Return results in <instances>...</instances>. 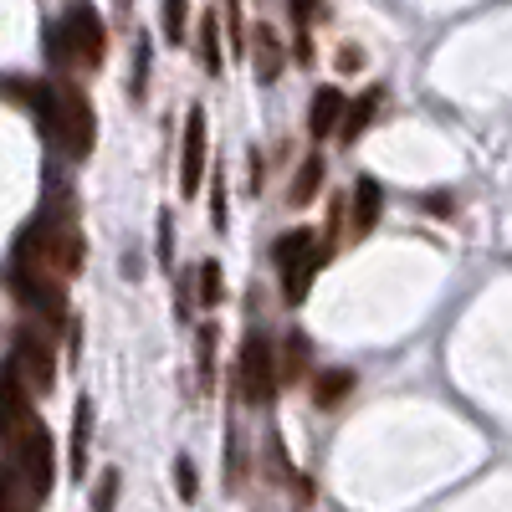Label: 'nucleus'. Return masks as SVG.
Listing matches in <instances>:
<instances>
[{
    "label": "nucleus",
    "instance_id": "aec40b11",
    "mask_svg": "<svg viewBox=\"0 0 512 512\" xmlns=\"http://www.w3.org/2000/svg\"><path fill=\"white\" fill-rule=\"evenodd\" d=\"M185 6H175V0H169V6H159V21H164V41H175V47H180V41H185Z\"/></svg>",
    "mask_w": 512,
    "mask_h": 512
},
{
    "label": "nucleus",
    "instance_id": "f8f14e48",
    "mask_svg": "<svg viewBox=\"0 0 512 512\" xmlns=\"http://www.w3.org/2000/svg\"><path fill=\"white\" fill-rule=\"evenodd\" d=\"M88 446H93V400L82 395L77 410H72V456H67V472L72 477L88 472Z\"/></svg>",
    "mask_w": 512,
    "mask_h": 512
},
{
    "label": "nucleus",
    "instance_id": "9b49d317",
    "mask_svg": "<svg viewBox=\"0 0 512 512\" xmlns=\"http://www.w3.org/2000/svg\"><path fill=\"white\" fill-rule=\"evenodd\" d=\"M344 118H349V98H344V88H318V93H313L308 128H313L318 139L338 134V128H344Z\"/></svg>",
    "mask_w": 512,
    "mask_h": 512
},
{
    "label": "nucleus",
    "instance_id": "1a4fd4ad",
    "mask_svg": "<svg viewBox=\"0 0 512 512\" xmlns=\"http://www.w3.org/2000/svg\"><path fill=\"white\" fill-rule=\"evenodd\" d=\"M349 210H354L349 236H354V241H364V236L374 231V221H379V210H384V190H379V180H374V175H359V180H354V190H349Z\"/></svg>",
    "mask_w": 512,
    "mask_h": 512
},
{
    "label": "nucleus",
    "instance_id": "423d86ee",
    "mask_svg": "<svg viewBox=\"0 0 512 512\" xmlns=\"http://www.w3.org/2000/svg\"><path fill=\"white\" fill-rule=\"evenodd\" d=\"M236 384H241V400L246 405H272L277 384H282V354L267 333H251L241 344V359H236Z\"/></svg>",
    "mask_w": 512,
    "mask_h": 512
},
{
    "label": "nucleus",
    "instance_id": "2eb2a0df",
    "mask_svg": "<svg viewBox=\"0 0 512 512\" xmlns=\"http://www.w3.org/2000/svg\"><path fill=\"white\" fill-rule=\"evenodd\" d=\"M41 507V497L11 472L6 461H0V512H36Z\"/></svg>",
    "mask_w": 512,
    "mask_h": 512
},
{
    "label": "nucleus",
    "instance_id": "ddd939ff",
    "mask_svg": "<svg viewBox=\"0 0 512 512\" xmlns=\"http://www.w3.org/2000/svg\"><path fill=\"white\" fill-rule=\"evenodd\" d=\"M384 108V88H379V82H374V88H364L354 103H349V118H344V128H338V139H344V144H354L359 134H364V128L374 123V113Z\"/></svg>",
    "mask_w": 512,
    "mask_h": 512
},
{
    "label": "nucleus",
    "instance_id": "6e6552de",
    "mask_svg": "<svg viewBox=\"0 0 512 512\" xmlns=\"http://www.w3.org/2000/svg\"><path fill=\"white\" fill-rule=\"evenodd\" d=\"M200 175H205V108H190L185 149H180V190L195 195L200 190Z\"/></svg>",
    "mask_w": 512,
    "mask_h": 512
},
{
    "label": "nucleus",
    "instance_id": "a211bd4d",
    "mask_svg": "<svg viewBox=\"0 0 512 512\" xmlns=\"http://www.w3.org/2000/svg\"><path fill=\"white\" fill-rule=\"evenodd\" d=\"M216 26H221V11H200V67L205 72H221V36H216Z\"/></svg>",
    "mask_w": 512,
    "mask_h": 512
},
{
    "label": "nucleus",
    "instance_id": "f257e3e1",
    "mask_svg": "<svg viewBox=\"0 0 512 512\" xmlns=\"http://www.w3.org/2000/svg\"><path fill=\"white\" fill-rule=\"evenodd\" d=\"M31 400L36 395L6 364H0V461H6L41 502H47L52 477H57V446H52V431L41 425Z\"/></svg>",
    "mask_w": 512,
    "mask_h": 512
},
{
    "label": "nucleus",
    "instance_id": "6ab92c4d",
    "mask_svg": "<svg viewBox=\"0 0 512 512\" xmlns=\"http://www.w3.org/2000/svg\"><path fill=\"white\" fill-rule=\"evenodd\" d=\"M221 282H226V277H221V262H200V303H205V308L221 303Z\"/></svg>",
    "mask_w": 512,
    "mask_h": 512
},
{
    "label": "nucleus",
    "instance_id": "9d476101",
    "mask_svg": "<svg viewBox=\"0 0 512 512\" xmlns=\"http://www.w3.org/2000/svg\"><path fill=\"white\" fill-rule=\"evenodd\" d=\"M251 67H256V82H282V67H287V57H282V36L272 31V26H256L251 31Z\"/></svg>",
    "mask_w": 512,
    "mask_h": 512
},
{
    "label": "nucleus",
    "instance_id": "0eeeda50",
    "mask_svg": "<svg viewBox=\"0 0 512 512\" xmlns=\"http://www.w3.org/2000/svg\"><path fill=\"white\" fill-rule=\"evenodd\" d=\"M6 369L26 384L31 395H47L52 384H57V354H52V333H41V328H21L11 338V359Z\"/></svg>",
    "mask_w": 512,
    "mask_h": 512
},
{
    "label": "nucleus",
    "instance_id": "f03ea898",
    "mask_svg": "<svg viewBox=\"0 0 512 512\" xmlns=\"http://www.w3.org/2000/svg\"><path fill=\"white\" fill-rule=\"evenodd\" d=\"M6 98H21L31 113H36V128L62 159L82 164L98 144V118H93V103L82 98L77 82L67 77H41V82H0Z\"/></svg>",
    "mask_w": 512,
    "mask_h": 512
},
{
    "label": "nucleus",
    "instance_id": "412c9836",
    "mask_svg": "<svg viewBox=\"0 0 512 512\" xmlns=\"http://www.w3.org/2000/svg\"><path fill=\"white\" fill-rule=\"evenodd\" d=\"M113 502H118V466H108V472H103V482H98V502H93V512H113Z\"/></svg>",
    "mask_w": 512,
    "mask_h": 512
},
{
    "label": "nucleus",
    "instance_id": "4468645a",
    "mask_svg": "<svg viewBox=\"0 0 512 512\" xmlns=\"http://www.w3.org/2000/svg\"><path fill=\"white\" fill-rule=\"evenodd\" d=\"M349 395H354V369H323L313 379V405L318 410H338Z\"/></svg>",
    "mask_w": 512,
    "mask_h": 512
},
{
    "label": "nucleus",
    "instance_id": "7ed1b4c3",
    "mask_svg": "<svg viewBox=\"0 0 512 512\" xmlns=\"http://www.w3.org/2000/svg\"><path fill=\"white\" fill-rule=\"evenodd\" d=\"M82 256H88V241H82L77 221L67 216V210H41V216H31L16 241H11V272H31V277H47V282H72L82 272Z\"/></svg>",
    "mask_w": 512,
    "mask_h": 512
},
{
    "label": "nucleus",
    "instance_id": "5701e85b",
    "mask_svg": "<svg viewBox=\"0 0 512 512\" xmlns=\"http://www.w3.org/2000/svg\"><path fill=\"white\" fill-rule=\"evenodd\" d=\"M175 487H180V497H185V502L200 492V487H195V461H190V456H180V461H175Z\"/></svg>",
    "mask_w": 512,
    "mask_h": 512
},
{
    "label": "nucleus",
    "instance_id": "b1692460",
    "mask_svg": "<svg viewBox=\"0 0 512 512\" xmlns=\"http://www.w3.org/2000/svg\"><path fill=\"white\" fill-rule=\"evenodd\" d=\"M159 256H164V262L175 256V246H169V216H159Z\"/></svg>",
    "mask_w": 512,
    "mask_h": 512
},
{
    "label": "nucleus",
    "instance_id": "20e7f679",
    "mask_svg": "<svg viewBox=\"0 0 512 512\" xmlns=\"http://www.w3.org/2000/svg\"><path fill=\"white\" fill-rule=\"evenodd\" d=\"M47 57L57 77L72 82V72H98L108 57V26L93 6H67L57 21H47Z\"/></svg>",
    "mask_w": 512,
    "mask_h": 512
},
{
    "label": "nucleus",
    "instance_id": "dca6fc26",
    "mask_svg": "<svg viewBox=\"0 0 512 512\" xmlns=\"http://www.w3.org/2000/svg\"><path fill=\"white\" fill-rule=\"evenodd\" d=\"M303 374H313V344L303 333H287V344H282V384H297Z\"/></svg>",
    "mask_w": 512,
    "mask_h": 512
},
{
    "label": "nucleus",
    "instance_id": "f3484780",
    "mask_svg": "<svg viewBox=\"0 0 512 512\" xmlns=\"http://www.w3.org/2000/svg\"><path fill=\"white\" fill-rule=\"evenodd\" d=\"M318 185H323V159H318V154H308V159H303V169L292 175L287 205H308V200L318 195Z\"/></svg>",
    "mask_w": 512,
    "mask_h": 512
},
{
    "label": "nucleus",
    "instance_id": "4be33fe9",
    "mask_svg": "<svg viewBox=\"0 0 512 512\" xmlns=\"http://www.w3.org/2000/svg\"><path fill=\"white\" fill-rule=\"evenodd\" d=\"M210 344H216V328L205 323V328H200V379H205V384H216V364H210Z\"/></svg>",
    "mask_w": 512,
    "mask_h": 512
},
{
    "label": "nucleus",
    "instance_id": "39448f33",
    "mask_svg": "<svg viewBox=\"0 0 512 512\" xmlns=\"http://www.w3.org/2000/svg\"><path fill=\"white\" fill-rule=\"evenodd\" d=\"M328 241L318 231H282L277 246H272V262H277V277H282V297L287 308H297L303 297L313 292V277L328 267Z\"/></svg>",
    "mask_w": 512,
    "mask_h": 512
}]
</instances>
